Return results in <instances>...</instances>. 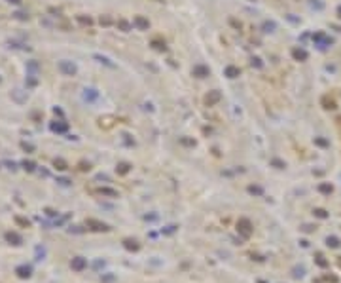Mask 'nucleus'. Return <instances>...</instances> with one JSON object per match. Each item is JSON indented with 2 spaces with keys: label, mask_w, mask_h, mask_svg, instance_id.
I'll return each instance as SVG.
<instances>
[{
  "label": "nucleus",
  "mask_w": 341,
  "mask_h": 283,
  "mask_svg": "<svg viewBox=\"0 0 341 283\" xmlns=\"http://www.w3.org/2000/svg\"><path fill=\"white\" fill-rule=\"evenodd\" d=\"M239 226H241V232L245 234V236H248V234H250V222H248V221H241V222H239Z\"/></svg>",
  "instance_id": "6"
},
{
  "label": "nucleus",
  "mask_w": 341,
  "mask_h": 283,
  "mask_svg": "<svg viewBox=\"0 0 341 283\" xmlns=\"http://www.w3.org/2000/svg\"><path fill=\"white\" fill-rule=\"evenodd\" d=\"M195 74H199V76H207V74H209V68H203V67H197V68H195Z\"/></svg>",
  "instance_id": "9"
},
{
  "label": "nucleus",
  "mask_w": 341,
  "mask_h": 283,
  "mask_svg": "<svg viewBox=\"0 0 341 283\" xmlns=\"http://www.w3.org/2000/svg\"><path fill=\"white\" fill-rule=\"evenodd\" d=\"M84 266H85V261H84V258H80V256L72 261V268H74V270H82Z\"/></svg>",
  "instance_id": "5"
},
{
  "label": "nucleus",
  "mask_w": 341,
  "mask_h": 283,
  "mask_svg": "<svg viewBox=\"0 0 341 283\" xmlns=\"http://www.w3.org/2000/svg\"><path fill=\"white\" fill-rule=\"evenodd\" d=\"M6 240L12 241L13 245H19V243H21V238H19L17 234H13V232H8V234H6Z\"/></svg>",
  "instance_id": "3"
},
{
  "label": "nucleus",
  "mask_w": 341,
  "mask_h": 283,
  "mask_svg": "<svg viewBox=\"0 0 341 283\" xmlns=\"http://www.w3.org/2000/svg\"><path fill=\"white\" fill-rule=\"evenodd\" d=\"M226 72H228V76H229V78H235V76H239V68H235V67H228Z\"/></svg>",
  "instance_id": "8"
},
{
  "label": "nucleus",
  "mask_w": 341,
  "mask_h": 283,
  "mask_svg": "<svg viewBox=\"0 0 341 283\" xmlns=\"http://www.w3.org/2000/svg\"><path fill=\"white\" fill-rule=\"evenodd\" d=\"M135 21H137V25H138L140 29H148V21H146L144 17H140V15H138V17H135Z\"/></svg>",
  "instance_id": "7"
},
{
  "label": "nucleus",
  "mask_w": 341,
  "mask_h": 283,
  "mask_svg": "<svg viewBox=\"0 0 341 283\" xmlns=\"http://www.w3.org/2000/svg\"><path fill=\"white\" fill-rule=\"evenodd\" d=\"M216 101H220V93H218V91H212L210 95H207V99H205V103H207L209 107H210V105H214Z\"/></svg>",
  "instance_id": "2"
},
{
  "label": "nucleus",
  "mask_w": 341,
  "mask_h": 283,
  "mask_svg": "<svg viewBox=\"0 0 341 283\" xmlns=\"http://www.w3.org/2000/svg\"><path fill=\"white\" fill-rule=\"evenodd\" d=\"M15 272L19 274V277H29V276H31V268H29V266H19Z\"/></svg>",
  "instance_id": "4"
},
{
  "label": "nucleus",
  "mask_w": 341,
  "mask_h": 283,
  "mask_svg": "<svg viewBox=\"0 0 341 283\" xmlns=\"http://www.w3.org/2000/svg\"><path fill=\"white\" fill-rule=\"evenodd\" d=\"M10 2H19V0H10Z\"/></svg>",
  "instance_id": "10"
},
{
  "label": "nucleus",
  "mask_w": 341,
  "mask_h": 283,
  "mask_svg": "<svg viewBox=\"0 0 341 283\" xmlns=\"http://www.w3.org/2000/svg\"><path fill=\"white\" fill-rule=\"evenodd\" d=\"M59 68L63 70L65 74H68V76H72V74L76 72V67L72 65V63H68V61H61V63H59Z\"/></svg>",
  "instance_id": "1"
}]
</instances>
